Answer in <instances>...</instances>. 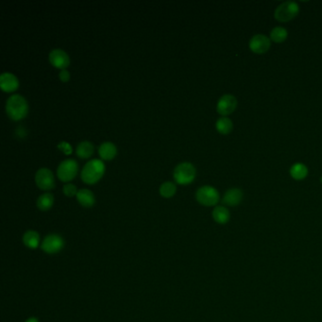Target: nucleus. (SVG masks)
Segmentation results:
<instances>
[{
    "mask_svg": "<svg viewBox=\"0 0 322 322\" xmlns=\"http://www.w3.org/2000/svg\"><path fill=\"white\" fill-rule=\"evenodd\" d=\"M105 166L103 162L98 159H93L84 165L81 177L85 184H93L103 176Z\"/></svg>",
    "mask_w": 322,
    "mask_h": 322,
    "instance_id": "obj_2",
    "label": "nucleus"
},
{
    "mask_svg": "<svg viewBox=\"0 0 322 322\" xmlns=\"http://www.w3.org/2000/svg\"><path fill=\"white\" fill-rule=\"evenodd\" d=\"M24 244L30 249H36L39 246L40 235L35 230H28L23 236Z\"/></svg>",
    "mask_w": 322,
    "mask_h": 322,
    "instance_id": "obj_18",
    "label": "nucleus"
},
{
    "mask_svg": "<svg viewBox=\"0 0 322 322\" xmlns=\"http://www.w3.org/2000/svg\"><path fill=\"white\" fill-rule=\"evenodd\" d=\"M93 149H94V147H93V143H91L89 141H82L78 144L76 147V153L79 157L86 159V158L91 157V155L93 154Z\"/></svg>",
    "mask_w": 322,
    "mask_h": 322,
    "instance_id": "obj_16",
    "label": "nucleus"
},
{
    "mask_svg": "<svg viewBox=\"0 0 322 322\" xmlns=\"http://www.w3.org/2000/svg\"><path fill=\"white\" fill-rule=\"evenodd\" d=\"M237 107V99L232 94L222 95L217 105V111L221 115H229L232 114Z\"/></svg>",
    "mask_w": 322,
    "mask_h": 322,
    "instance_id": "obj_8",
    "label": "nucleus"
},
{
    "mask_svg": "<svg viewBox=\"0 0 322 322\" xmlns=\"http://www.w3.org/2000/svg\"><path fill=\"white\" fill-rule=\"evenodd\" d=\"M249 48L253 53L265 54L270 48V40L269 37L263 34L253 36L249 41Z\"/></svg>",
    "mask_w": 322,
    "mask_h": 322,
    "instance_id": "obj_11",
    "label": "nucleus"
},
{
    "mask_svg": "<svg viewBox=\"0 0 322 322\" xmlns=\"http://www.w3.org/2000/svg\"><path fill=\"white\" fill-rule=\"evenodd\" d=\"M117 153V148L112 142H103L98 147V154L103 160H112Z\"/></svg>",
    "mask_w": 322,
    "mask_h": 322,
    "instance_id": "obj_15",
    "label": "nucleus"
},
{
    "mask_svg": "<svg viewBox=\"0 0 322 322\" xmlns=\"http://www.w3.org/2000/svg\"><path fill=\"white\" fill-rule=\"evenodd\" d=\"M6 113L12 120L24 118L29 111L27 99L19 93H13L6 101Z\"/></svg>",
    "mask_w": 322,
    "mask_h": 322,
    "instance_id": "obj_1",
    "label": "nucleus"
},
{
    "mask_svg": "<svg viewBox=\"0 0 322 322\" xmlns=\"http://www.w3.org/2000/svg\"><path fill=\"white\" fill-rule=\"evenodd\" d=\"M196 177V168L189 162H183L177 165L173 171V178L178 184L185 185L191 184Z\"/></svg>",
    "mask_w": 322,
    "mask_h": 322,
    "instance_id": "obj_3",
    "label": "nucleus"
},
{
    "mask_svg": "<svg viewBox=\"0 0 322 322\" xmlns=\"http://www.w3.org/2000/svg\"><path fill=\"white\" fill-rule=\"evenodd\" d=\"M287 36H288L287 31L282 27L274 28L270 33V39L274 43H278V44L285 41Z\"/></svg>",
    "mask_w": 322,
    "mask_h": 322,
    "instance_id": "obj_22",
    "label": "nucleus"
},
{
    "mask_svg": "<svg viewBox=\"0 0 322 322\" xmlns=\"http://www.w3.org/2000/svg\"><path fill=\"white\" fill-rule=\"evenodd\" d=\"M159 192L164 197H171L176 193V185L172 182H165L161 184Z\"/></svg>",
    "mask_w": 322,
    "mask_h": 322,
    "instance_id": "obj_23",
    "label": "nucleus"
},
{
    "mask_svg": "<svg viewBox=\"0 0 322 322\" xmlns=\"http://www.w3.org/2000/svg\"><path fill=\"white\" fill-rule=\"evenodd\" d=\"M213 218L218 224H226L230 218V211L224 206H217L213 211Z\"/></svg>",
    "mask_w": 322,
    "mask_h": 322,
    "instance_id": "obj_17",
    "label": "nucleus"
},
{
    "mask_svg": "<svg viewBox=\"0 0 322 322\" xmlns=\"http://www.w3.org/2000/svg\"><path fill=\"white\" fill-rule=\"evenodd\" d=\"M243 199V192L238 188H232L228 190L222 199V202L230 207L237 206Z\"/></svg>",
    "mask_w": 322,
    "mask_h": 322,
    "instance_id": "obj_13",
    "label": "nucleus"
},
{
    "mask_svg": "<svg viewBox=\"0 0 322 322\" xmlns=\"http://www.w3.org/2000/svg\"><path fill=\"white\" fill-rule=\"evenodd\" d=\"M64 246L63 239L58 234H49L44 239L42 243V249L46 253L54 254L62 250Z\"/></svg>",
    "mask_w": 322,
    "mask_h": 322,
    "instance_id": "obj_9",
    "label": "nucleus"
},
{
    "mask_svg": "<svg viewBox=\"0 0 322 322\" xmlns=\"http://www.w3.org/2000/svg\"><path fill=\"white\" fill-rule=\"evenodd\" d=\"M62 191L65 196L74 197V196H77V193L79 190H77V187L75 184H70V183H66L62 187Z\"/></svg>",
    "mask_w": 322,
    "mask_h": 322,
    "instance_id": "obj_24",
    "label": "nucleus"
},
{
    "mask_svg": "<svg viewBox=\"0 0 322 322\" xmlns=\"http://www.w3.org/2000/svg\"><path fill=\"white\" fill-rule=\"evenodd\" d=\"M196 198L204 206H215L219 201V193L215 187L204 185L197 189Z\"/></svg>",
    "mask_w": 322,
    "mask_h": 322,
    "instance_id": "obj_5",
    "label": "nucleus"
},
{
    "mask_svg": "<svg viewBox=\"0 0 322 322\" xmlns=\"http://www.w3.org/2000/svg\"><path fill=\"white\" fill-rule=\"evenodd\" d=\"M78 169H79V165L76 160L65 159L59 164L57 168V175L61 181L67 183L73 180L77 175Z\"/></svg>",
    "mask_w": 322,
    "mask_h": 322,
    "instance_id": "obj_6",
    "label": "nucleus"
},
{
    "mask_svg": "<svg viewBox=\"0 0 322 322\" xmlns=\"http://www.w3.org/2000/svg\"><path fill=\"white\" fill-rule=\"evenodd\" d=\"M299 11L300 8L296 2L285 1L277 7L274 16L280 22H289L298 15Z\"/></svg>",
    "mask_w": 322,
    "mask_h": 322,
    "instance_id": "obj_4",
    "label": "nucleus"
},
{
    "mask_svg": "<svg viewBox=\"0 0 322 322\" xmlns=\"http://www.w3.org/2000/svg\"><path fill=\"white\" fill-rule=\"evenodd\" d=\"M26 322H38V320L35 319V318H31V319H29Z\"/></svg>",
    "mask_w": 322,
    "mask_h": 322,
    "instance_id": "obj_27",
    "label": "nucleus"
},
{
    "mask_svg": "<svg viewBox=\"0 0 322 322\" xmlns=\"http://www.w3.org/2000/svg\"><path fill=\"white\" fill-rule=\"evenodd\" d=\"M76 197H77L78 201L81 203V205H83V207H92L95 201L93 192L86 188L80 189L78 191Z\"/></svg>",
    "mask_w": 322,
    "mask_h": 322,
    "instance_id": "obj_14",
    "label": "nucleus"
},
{
    "mask_svg": "<svg viewBox=\"0 0 322 322\" xmlns=\"http://www.w3.org/2000/svg\"><path fill=\"white\" fill-rule=\"evenodd\" d=\"M58 147L61 150H62L63 153H65V154H70L72 152V146H71V145L69 143H67V142L62 141L61 143H59L58 144Z\"/></svg>",
    "mask_w": 322,
    "mask_h": 322,
    "instance_id": "obj_25",
    "label": "nucleus"
},
{
    "mask_svg": "<svg viewBox=\"0 0 322 322\" xmlns=\"http://www.w3.org/2000/svg\"><path fill=\"white\" fill-rule=\"evenodd\" d=\"M216 128L218 133L221 135H229L233 128L231 120L228 117H221L217 121Z\"/></svg>",
    "mask_w": 322,
    "mask_h": 322,
    "instance_id": "obj_21",
    "label": "nucleus"
},
{
    "mask_svg": "<svg viewBox=\"0 0 322 322\" xmlns=\"http://www.w3.org/2000/svg\"><path fill=\"white\" fill-rule=\"evenodd\" d=\"M19 86L17 77L10 72H4L0 76V87L4 92H13Z\"/></svg>",
    "mask_w": 322,
    "mask_h": 322,
    "instance_id": "obj_12",
    "label": "nucleus"
},
{
    "mask_svg": "<svg viewBox=\"0 0 322 322\" xmlns=\"http://www.w3.org/2000/svg\"><path fill=\"white\" fill-rule=\"evenodd\" d=\"M59 78H60V80L62 82L65 83V82L69 81V79H70V73H69L68 70H66V69H62L59 72Z\"/></svg>",
    "mask_w": 322,
    "mask_h": 322,
    "instance_id": "obj_26",
    "label": "nucleus"
},
{
    "mask_svg": "<svg viewBox=\"0 0 322 322\" xmlns=\"http://www.w3.org/2000/svg\"><path fill=\"white\" fill-rule=\"evenodd\" d=\"M48 59L52 65L57 68H60L61 70L65 69L70 63V58L68 54L61 48L52 49L51 51L49 52Z\"/></svg>",
    "mask_w": 322,
    "mask_h": 322,
    "instance_id": "obj_10",
    "label": "nucleus"
},
{
    "mask_svg": "<svg viewBox=\"0 0 322 322\" xmlns=\"http://www.w3.org/2000/svg\"><path fill=\"white\" fill-rule=\"evenodd\" d=\"M35 183L42 190L48 191L55 186L54 175L51 170L46 167H42L35 173Z\"/></svg>",
    "mask_w": 322,
    "mask_h": 322,
    "instance_id": "obj_7",
    "label": "nucleus"
},
{
    "mask_svg": "<svg viewBox=\"0 0 322 322\" xmlns=\"http://www.w3.org/2000/svg\"><path fill=\"white\" fill-rule=\"evenodd\" d=\"M321 182H322V179H321Z\"/></svg>",
    "mask_w": 322,
    "mask_h": 322,
    "instance_id": "obj_28",
    "label": "nucleus"
},
{
    "mask_svg": "<svg viewBox=\"0 0 322 322\" xmlns=\"http://www.w3.org/2000/svg\"><path fill=\"white\" fill-rule=\"evenodd\" d=\"M290 175L293 179L297 181H301L308 175V168L303 164H300V163L295 164L291 167Z\"/></svg>",
    "mask_w": 322,
    "mask_h": 322,
    "instance_id": "obj_19",
    "label": "nucleus"
},
{
    "mask_svg": "<svg viewBox=\"0 0 322 322\" xmlns=\"http://www.w3.org/2000/svg\"><path fill=\"white\" fill-rule=\"evenodd\" d=\"M53 202H54V197L51 193H45L42 194L41 196L37 198L36 204L37 207L42 211H47L52 207Z\"/></svg>",
    "mask_w": 322,
    "mask_h": 322,
    "instance_id": "obj_20",
    "label": "nucleus"
}]
</instances>
